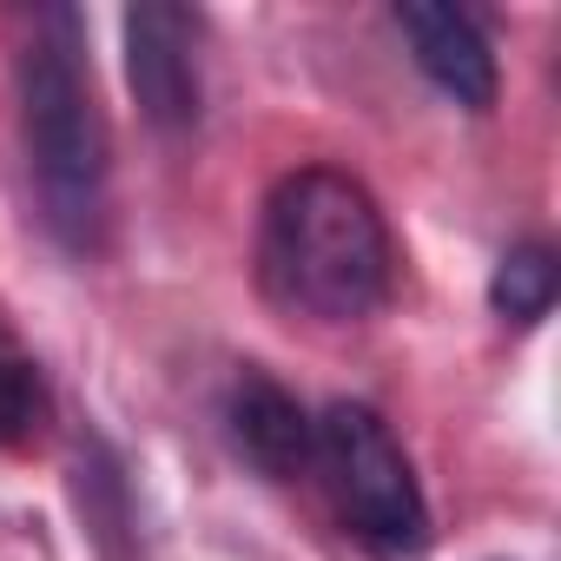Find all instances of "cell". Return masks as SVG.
Masks as SVG:
<instances>
[{
  "label": "cell",
  "mask_w": 561,
  "mask_h": 561,
  "mask_svg": "<svg viewBox=\"0 0 561 561\" xmlns=\"http://www.w3.org/2000/svg\"><path fill=\"white\" fill-rule=\"evenodd\" d=\"M264 285L285 311L357 324L390 298V231L377 198L331 165H305L264 205Z\"/></svg>",
  "instance_id": "1"
},
{
  "label": "cell",
  "mask_w": 561,
  "mask_h": 561,
  "mask_svg": "<svg viewBox=\"0 0 561 561\" xmlns=\"http://www.w3.org/2000/svg\"><path fill=\"white\" fill-rule=\"evenodd\" d=\"M21 126H27V159H34L47 225L73 251H93L106 225L113 139L93 100V67L80 54V21L67 8H54L21 54Z\"/></svg>",
  "instance_id": "2"
},
{
  "label": "cell",
  "mask_w": 561,
  "mask_h": 561,
  "mask_svg": "<svg viewBox=\"0 0 561 561\" xmlns=\"http://www.w3.org/2000/svg\"><path fill=\"white\" fill-rule=\"evenodd\" d=\"M311 469L324 476L337 515L351 522V535L390 561L416 554L430 541V502L423 482L410 469V456L397 449L390 423L370 403H331L311 423Z\"/></svg>",
  "instance_id": "3"
},
{
  "label": "cell",
  "mask_w": 561,
  "mask_h": 561,
  "mask_svg": "<svg viewBox=\"0 0 561 561\" xmlns=\"http://www.w3.org/2000/svg\"><path fill=\"white\" fill-rule=\"evenodd\" d=\"M126 87L159 133L198 126L205 80H198V14L192 8H179V0L126 8Z\"/></svg>",
  "instance_id": "4"
},
{
  "label": "cell",
  "mask_w": 561,
  "mask_h": 561,
  "mask_svg": "<svg viewBox=\"0 0 561 561\" xmlns=\"http://www.w3.org/2000/svg\"><path fill=\"white\" fill-rule=\"evenodd\" d=\"M397 34L410 41L416 67L469 113L495 106V54L482 41V27L462 14V8H430V0H410L397 8Z\"/></svg>",
  "instance_id": "5"
},
{
  "label": "cell",
  "mask_w": 561,
  "mask_h": 561,
  "mask_svg": "<svg viewBox=\"0 0 561 561\" xmlns=\"http://www.w3.org/2000/svg\"><path fill=\"white\" fill-rule=\"evenodd\" d=\"M225 423H231V443L244 449V462H257L264 476L285 482V476L311 469V416H305V403L285 383H271L264 370H244L231 383Z\"/></svg>",
  "instance_id": "6"
},
{
  "label": "cell",
  "mask_w": 561,
  "mask_h": 561,
  "mask_svg": "<svg viewBox=\"0 0 561 561\" xmlns=\"http://www.w3.org/2000/svg\"><path fill=\"white\" fill-rule=\"evenodd\" d=\"M554 291H561V257H554L541 238L502 251V264H495V277H489V305H495V318L515 324V331L541 324V318L554 311Z\"/></svg>",
  "instance_id": "7"
},
{
  "label": "cell",
  "mask_w": 561,
  "mask_h": 561,
  "mask_svg": "<svg viewBox=\"0 0 561 561\" xmlns=\"http://www.w3.org/2000/svg\"><path fill=\"white\" fill-rule=\"evenodd\" d=\"M47 410V390H41V370L34 357L14 344V331L0 324V443H21Z\"/></svg>",
  "instance_id": "8"
}]
</instances>
